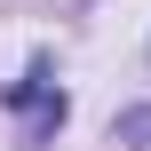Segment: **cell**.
I'll return each instance as SVG.
<instances>
[{
  "label": "cell",
  "instance_id": "obj_1",
  "mask_svg": "<svg viewBox=\"0 0 151 151\" xmlns=\"http://www.w3.org/2000/svg\"><path fill=\"white\" fill-rule=\"evenodd\" d=\"M8 104H16V111H32V127H64V88H48V72L16 80V88H8Z\"/></svg>",
  "mask_w": 151,
  "mask_h": 151
}]
</instances>
